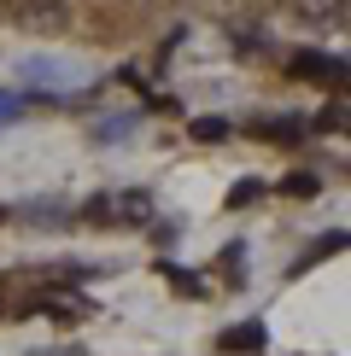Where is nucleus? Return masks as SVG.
I'll list each match as a JSON object with an SVG mask.
<instances>
[{"mask_svg": "<svg viewBox=\"0 0 351 356\" xmlns=\"http://www.w3.org/2000/svg\"><path fill=\"white\" fill-rule=\"evenodd\" d=\"M263 140H281V146H299L311 129H304V117H270V123H258Z\"/></svg>", "mask_w": 351, "mask_h": 356, "instance_id": "20e7f679", "label": "nucleus"}, {"mask_svg": "<svg viewBox=\"0 0 351 356\" xmlns=\"http://www.w3.org/2000/svg\"><path fill=\"white\" fill-rule=\"evenodd\" d=\"M287 193H292V199H311V193H316V175H287Z\"/></svg>", "mask_w": 351, "mask_h": 356, "instance_id": "ddd939ff", "label": "nucleus"}, {"mask_svg": "<svg viewBox=\"0 0 351 356\" xmlns=\"http://www.w3.org/2000/svg\"><path fill=\"white\" fill-rule=\"evenodd\" d=\"M24 82L29 88H47V94H77L82 70L70 58H24Z\"/></svg>", "mask_w": 351, "mask_h": 356, "instance_id": "f257e3e1", "label": "nucleus"}, {"mask_svg": "<svg viewBox=\"0 0 351 356\" xmlns=\"http://www.w3.org/2000/svg\"><path fill=\"white\" fill-rule=\"evenodd\" d=\"M135 135V117H106L100 123V140H129Z\"/></svg>", "mask_w": 351, "mask_h": 356, "instance_id": "9d476101", "label": "nucleus"}, {"mask_svg": "<svg viewBox=\"0 0 351 356\" xmlns=\"http://www.w3.org/2000/svg\"><path fill=\"white\" fill-rule=\"evenodd\" d=\"M88 222H146L153 216V199L146 193H106V199H88Z\"/></svg>", "mask_w": 351, "mask_h": 356, "instance_id": "f03ea898", "label": "nucleus"}, {"mask_svg": "<svg viewBox=\"0 0 351 356\" xmlns=\"http://www.w3.org/2000/svg\"><path fill=\"white\" fill-rule=\"evenodd\" d=\"M41 309H53L58 321H77V316H88V304H82V298H41Z\"/></svg>", "mask_w": 351, "mask_h": 356, "instance_id": "1a4fd4ad", "label": "nucleus"}, {"mask_svg": "<svg viewBox=\"0 0 351 356\" xmlns=\"http://www.w3.org/2000/svg\"><path fill=\"white\" fill-rule=\"evenodd\" d=\"M292 12L311 24H334V18H345V0H292Z\"/></svg>", "mask_w": 351, "mask_h": 356, "instance_id": "423d86ee", "label": "nucleus"}, {"mask_svg": "<svg viewBox=\"0 0 351 356\" xmlns=\"http://www.w3.org/2000/svg\"><path fill=\"white\" fill-rule=\"evenodd\" d=\"M24 117V99L18 94H0V123H18Z\"/></svg>", "mask_w": 351, "mask_h": 356, "instance_id": "f8f14e48", "label": "nucleus"}, {"mask_svg": "<svg viewBox=\"0 0 351 356\" xmlns=\"http://www.w3.org/2000/svg\"><path fill=\"white\" fill-rule=\"evenodd\" d=\"M223 350H228V356H234V350H240V356H258V350H263V327H258V321L228 327V333H223Z\"/></svg>", "mask_w": 351, "mask_h": 356, "instance_id": "39448f33", "label": "nucleus"}, {"mask_svg": "<svg viewBox=\"0 0 351 356\" xmlns=\"http://www.w3.org/2000/svg\"><path fill=\"white\" fill-rule=\"evenodd\" d=\"M292 76H299V82H334V88H345V82H351V58H334V53H292Z\"/></svg>", "mask_w": 351, "mask_h": 356, "instance_id": "7ed1b4c3", "label": "nucleus"}, {"mask_svg": "<svg viewBox=\"0 0 351 356\" xmlns=\"http://www.w3.org/2000/svg\"><path fill=\"white\" fill-rule=\"evenodd\" d=\"M316 129H340V135H351V99H328L316 117Z\"/></svg>", "mask_w": 351, "mask_h": 356, "instance_id": "0eeeda50", "label": "nucleus"}, {"mask_svg": "<svg viewBox=\"0 0 351 356\" xmlns=\"http://www.w3.org/2000/svg\"><path fill=\"white\" fill-rule=\"evenodd\" d=\"M345 245H351V234H328V240H316L311 251H304V263H299V269H311V263H322L328 251H345Z\"/></svg>", "mask_w": 351, "mask_h": 356, "instance_id": "6e6552de", "label": "nucleus"}, {"mask_svg": "<svg viewBox=\"0 0 351 356\" xmlns=\"http://www.w3.org/2000/svg\"><path fill=\"white\" fill-rule=\"evenodd\" d=\"M223 135H228L223 117H199V123H194V140H223Z\"/></svg>", "mask_w": 351, "mask_h": 356, "instance_id": "9b49d317", "label": "nucleus"}, {"mask_svg": "<svg viewBox=\"0 0 351 356\" xmlns=\"http://www.w3.org/2000/svg\"><path fill=\"white\" fill-rule=\"evenodd\" d=\"M258 193H263L258 181H240V187H234V204H252V199H258Z\"/></svg>", "mask_w": 351, "mask_h": 356, "instance_id": "4468645a", "label": "nucleus"}]
</instances>
